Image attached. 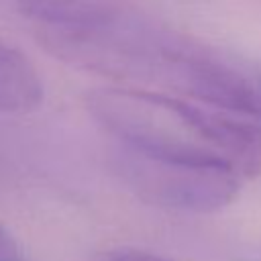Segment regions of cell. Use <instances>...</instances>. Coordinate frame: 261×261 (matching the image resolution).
<instances>
[{
    "label": "cell",
    "mask_w": 261,
    "mask_h": 261,
    "mask_svg": "<svg viewBox=\"0 0 261 261\" xmlns=\"http://www.w3.org/2000/svg\"><path fill=\"white\" fill-rule=\"evenodd\" d=\"M37 41L57 59L114 80L157 86L261 120V90L186 37L104 0H20Z\"/></svg>",
    "instance_id": "cell-1"
},
{
    "label": "cell",
    "mask_w": 261,
    "mask_h": 261,
    "mask_svg": "<svg viewBox=\"0 0 261 261\" xmlns=\"http://www.w3.org/2000/svg\"><path fill=\"white\" fill-rule=\"evenodd\" d=\"M90 116L120 145L179 161L220 165L243 179L261 171V120L159 90L96 88Z\"/></svg>",
    "instance_id": "cell-2"
},
{
    "label": "cell",
    "mask_w": 261,
    "mask_h": 261,
    "mask_svg": "<svg viewBox=\"0 0 261 261\" xmlns=\"http://www.w3.org/2000/svg\"><path fill=\"white\" fill-rule=\"evenodd\" d=\"M114 169L143 202L192 214H208L228 206L243 179L228 167L159 157L124 145L116 151Z\"/></svg>",
    "instance_id": "cell-3"
},
{
    "label": "cell",
    "mask_w": 261,
    "mask_h": 261,
    "mask_svg": "<svg viewBox=\"0 0 261 261\" xmlns=\"http://www.w3.org/2000/svg\"><path fill=\"white\" fill-rule=\"evenodd\" d=\"M43 96V80L33 61L0 41V112H31L41 106Z\"/></svg>",
    "instance_id": "cell-4"
},
{
    "label": "cell",
    "mask_w": 261,
    "mask_h": 261,
    "mask_svg": "<svg viewBox=\"0 0 261 261\" xmlns=\"http://www.w3.org/2000/svg\"><path fill=\"white\" fill-rule=\"evenodd\" d=\"M94 261H171V259L161 257L151 251H143V249L118 247V249H108V251L100 253Z\"/></svg>",
    "instance_id": "cell-5"
},
{
    "label": "cell",
    "mask_w": 261,
    "mask_h": 261,
    "mask_svg": "<svg viewBox=\"0 0 261 261\" xmlns=\"http://www.w3.org/2000/svg\"><path fill=\"white\" fill-rule=\"evenodd\" d=\"M0 261H24L14 237L0 224Z\"/></svg>",
    "instance_id": "cell-6"
},
{
    "label": "cell",
    "mask_w": 261,
    "mask_h": 261,
    "mask_svg": "<svg viewBox=\"0 0 261 261\" xmlns=\"http://www.w3.org/2000/svg\"><path fill=\"white\" fill-rule=\"evenodd\" d=\"M253 261H261V255H259V257H255V259H253Z\"/></svg>",
    "instance_id": "cell-7"
}]
</instances>
